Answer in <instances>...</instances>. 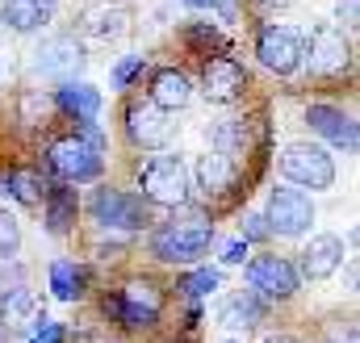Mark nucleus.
I'll list each match as a JSON object with an SVG mask.
<instances>
[{"label": "nucleus", "instance_id": "nucleus-1", "mask_svg": "<svg viewBox=\"0 0 360 343\" xmlns=\"http://www.w3.org/2000/svg\"><path fill=\"white\" fill-rule=\"evenodd\" d=\"M214 247V226L205 218H184V222H168L151 235V256L164 264H193Z\"/></svg>", "mask_w": 360, "mask_h": 343}, {"label": "nucleus", "instance_id": "nucleus-2", "mask_svg": "<svg viewBox=\"0 0 360 343\" xmlns=\"http://www.w3.org/2000/svg\"><path fill=\"white\" fill-rule=\"evenodd\" d=\"M302 63L310 76H340L352 63V42L340 25H314L310 38H302Z\"/></svg>", "mask_w": 360, "mask_h": 343}, {"label": "nucleus", "instance_id": "nucleus-3", "mask_svg": "<svg viewBox=\"0 0 360 343\" xmlns=\"http://www.w3.org/2000/svg\"><path fill=\"white\" fill-rule=\"evenodd\" d=\"M281 172H285L289 184L310 188V193H323V188L335 184V160H331L323 147H314V143H293V147H285V151H281Z\"/></svg>", "mask_w": 360, "mask_h": 343}, {"label": "nucleus", "instance_id": "nucleus-4", "mask_svg": "<svg viewBox=\"0 0 360 343\" xmlns=\"http://www.w3.org/2000/svg\"><path fill=\"white\" fill-rule=\"evenodd\" d=\"M264 222H269L272 235L297 239L314 226V201L293 184H276L269 193V205H264Z\"/></svg>", "mask_w": 360, "mask_h": 343}, {"label": "nucleus", "instance_id": "nucleus-5", "mask_svg": "<svg viewBox=\"0 0 360 343\" xmlns=\"http://www.w3.org/2000/svg\"><path fill=\"white\" fill-rule=\"evenodd\" d=\"M139 188H143V201H151V205H184L188 201V168L176 155L147 160L139 168Z\"/></svg>", "mask_w": 360, "mask_h": 343}, {"label": "nucleus", "instance_id": "nucleus-6", "mask_svg": "<svg viewBox=\"0 0 360 343\" xmlns=\"http://www.w3.org/2000/svg\"><path fill=\"white\" fill-rule=\"evenodd\" d=\"M46 168L55 176H63L68 184H84V180L101 176V151L84 134H63L46 147Z\"/></svg>", "mask_w": 360, "mask_h": 343}, {"label": "nucleus", "instance_id": "nucleus-7", "mask_svg": "<svg viewBox=\"0 0 360 343\" xmlns=\"http://www.w3.org/2000/svg\"><path fill=\"white\" fill-rule=\"evenodd\" d=\"M164 310V297L151 280H130L122 293L105 297V314L122 327H155Z\"/></svg>", "mask_w": 360, "mask_h": 343}, {"label": "nucleus", "instance_id": "nucleus-8", "mask_svg": "<svg viewBox=\"0 0 360 343\" xmlns=\"http://www.w3.org/2000/svg\"><path fill=\"white\" fill-rule=\"evenodd\" d=\"M89 214L105 231H143L147 226V201L122 188H96L89 201Z\"/></svg>", "mask_w": 360, "mask_h": 343}, {"label": "nucleus", "instance_id": "nucleus-9", "mask_svg": "<svg viewBox=\"0 0 360 343\" xmlns=\"http://www.w3.org/2000/svg\"><path fill=\"white\" fill-rule=\"evenodd\" d=\"M126 134H130L134 147H143V151H160V147L172 143L176 126H172L168 109H160L155 101H134V105L126 109Z\"/></svg>", "mask_w": 360, "mask_h": 343}, {"label": "nucleus", "instance_id": "nucleus-10", "mask_svg": "<svg viewBox=\"0 0 360 343\" xmlns=\"http://www.w3.org/2000/svg\"><path fill=\"white\" fill-rule=\"evenodd\" d=\"M84 67V46L76 34H51L38 51H34V76L46 80H72Z\"/></svg>", "mask_w": 360, "mask_h": 343}, {"label": "nucleus", "instance_id": "nucleus-11", "mask_svg": "<svg viewBox=\"0 0 360 343\" xmlns=\"http://www.w3.org/2000/svg\"><path fill=\"white\" fill-rule=\"evenodd\" d=\"M256 59L276 76H293L302 67V34L289 25H264L256 38Z\"/></svg>", "mask_w": 360, "mask_h": 343}, {"label": "nucleus", "instance_id": "nucleus-12", "mask_svg": "<svg viewBox=\"0 0 360 343\" xmlns=\"http://www.w3.org/2000/svg\"><path fill=\"white\" fill-rule=\"evenodd\" d=\"M76 30L96 42H113L130 30V8H126V0H89L76 17Z\"/></svg>", "mask_w": 360, "mask_h": 343}, {"label": "nucleus", "instance_id": "nucleus-13", "mask_svg": "<svg viewBox=\"0 0 360 343\" xmlns=\"http://www.w3.org/2000/svg\"><path fill=\"white\" fill-rule=\"evenodd\" d=\"M248 280H252V289L256 293H264L272 302H285V297H293L297 293V268L289 264V259L281 256H256L248 264Z\"/></svg>", "mask_w": 360, "mask_h": 343}, {"label": "nucleus", "instance_id": "nucleus-14", "mask_svg": "<svg viewBox=\"0 0 360 343\" xmlns=\"http://www.w3.org/2000/svg\"><path fill=\"white\" fill-rule=\"evenodd\" d=\"M243 88H248L243 63H235V59H226V55H218V59L205 63V72H201V92H205L210 105H235V101H243Z\"/></svg>", "mask_w": 360, "mask_h": 343}, {"label": "nucleus", "instance_id": "nucleus-15", "mask_svg": "<svg viewBox=\"0 0 360 343\" xmlns=\"http://www.w3.org/2000/svg\"><path fill=\"white\" fill-rule=\"evenodd\" d=\"M306 126H310L314 134H323L327 143L344 147V151H356L360 147L356 122H352L344 109H335V105H310V109H306Z\"/></svg>", "mask_w": 360, "mask_h": 343}, {"label": "nucleus", "instance_id": "nucleus-16", "mask_svg": "<svg viewBox=\"0 0 360 343\" xmlns=\"http://www.w3.org/2000/svg\"><path fill=\"white\" fill-rule=\"evenodd\" d=\"M344 268V239L340 235H314L302 252V272L306 280H327Z\"/></svg>", "mask_w": 360, "mask_h": 343}, {"label": "nucleus", "instance_id": "nucleus-17", "mask_svg": "<svg viewBox=\"0 0 360 343\" xmlns=\"http://www.w3.org/2000/svg\"><path fill=\"white\" fill-rule=\"evenodd\" d=\"M55 8H59V0H4L0 21L8 30H17V34H34V30L51 25Z\"/></svg>", "mask_w": 360, "mask_h": 343}, {"label": "nucleus", "instance_id": "nucleus-18", "mask_svg": "<svg viewBox=\"0 0 360 343\" xmlns=\"http://www.w3.org/2000/svg\"><path fill=\"white\" fill-rule=\"evenodd\" d=\"M264 323V302H260V293H231L226 302H222V310H218V327H226V331H252V327H260Z\"/></svg>", "mask_w": 360, "mask_h": 343}, {"label": "nucleus", "instance_id": "nucleus-19", "mask_svg": "<svg viewBox=\"0 0 360 343\" xmlns=\"http://www.w3.org/2000/svg\"><path fill=\"white\" fill-rule=\"evenodd\" d=\"M235 180H239V168H235V160H231V155L210 151V155H201V160H197V184H201V193H205V197H222V193H231V188H235Z\"/></svg>", "mask_w": 360, "mask_h": 343}, {"label": "nucleus", "instance_id": "nucleus-20", "mask_svg": "<svg viewBox=\"0 0 360 343\" xmlns=\"http://www.w3.org/2000/svg\"><path fill=\"white\" fill-rule=\"evenodd\" d=\"M151 101L160 105V109H184L188 101H193V84H188V76L176 72V67H160L155 76H151Z\"/></svg>", "mask_w": 360, "mask_h": 343}, {"label": "nucleus", "instance_id": "nucleus-21", "mask_svg": "<svg viewBox=\"0 0 360 343\" xmlns=\"http://www.w3.org/2000/svg\"><path fill=\"white\" fill-rule=\"evenodd\" d=\"M34 318H38V297L25 285H13V289L0 293V327L4 331H21Z\"/></svg>", "mask_w": 360, "mask_h": 343}, {"label": "nucleus", "instance_id": "nucleus-22", "mask_svg": "<svg viewBox=\"0 0 360 343\" xmlns=\"http://www.w3.org/2000/svg\"><path fill=\"white\" fill-rule=\"evenodd\" d=\"M59 109H63L68 117H76L80 126H89V122H96V113H101V92L92 84L63 80V88H59Z\"/></svg>", "mask_w": 360, "mask_h": 343}, {"label": "nucleus", "instance_id": "nucleus-23", "mask_svg": "<svg viewBox=\"0 0 360 343\" xmlns=\"http://www.w3.org/2000/svg\"><path fill=\"white\" fill-rule=\"evenodd\" d=\"M46 226H51V235H68L72 226H76V214H80V205H76V193L72 188H46Z\"/></svg>", "mask_w": 360, "mask_h": 343}, {"label": "nucleus", "instance_id": "nucleus-24", "mask_svg": "<svg viewBox=\"0 0 360 343\" xmlns=\"http://www.w3.org/2000/svg\"><path fill=\"white\" fill-rule=\"evenodd\" d=\"M84 268H76L72 259H55L51 264V293L59 302H80L84 297Z\"/></svg>", "mask_w": 360, "mask_h": 343}, {"label": "nucleus", "instance_id": "nucleus-25", "mask_svg": "<svg viewBox=\"0 0 360 343\" xmlns=\"http://www.w3.org/2000/svg\"><path fill=\"white\" fill-rule=\"evenodd\" d=\"M0 188H8L21 205H34V209L46 201V180L38 172H8V176H0Z\"/></svg>", "mask_w": 360, "mask_h": 343}, {"label": "nucleus", "instance_id": "nucleus-26", "mask_svg": "<svg viewBox=\"0 0 360 343\" xmlns=\"http://www.w3.org/2000/svg\"><path fill=\"white\" fill-rule=\"evenodd\" d=\"M243 147H248V126H243V122H222V126L214 130V151L235 155V151H243Z\"/></svg>", "mask_w": 360, "mask_h": 343}, {"label": "nucleus", "instance_id": "nucleus-27", "mask_svg": "<svg viewBox=\"0 0 360 343\" xmlns=\"http://www.w3.org/2000/svg\"><path fill=\"white\" fill-rule=\"evenodd\" d=\"M17 247H21V222L0 205V259H8Z\"/></svg>", "mask_w": 360, "mask_h": 343}, {"label": "nucleus", "instance_id": "nucleus-28", "mask_svg": "<svg viewBox=\"0 0 360 343\" xmlns=\"http://www.w3.org/2000/svg\"><path fill=\"white\" fill-rule=\"evenodd\" d=\"M214 289H218V272H214V268H197V272L184 280V293H188L193 302H197V297H210Z\"/></svg>", "mask_w": 360, "mask_h": 343}, {"label": "nucleus", "instance_id": "nucleus-29", "mask_svg": "<svg viewBox=\"0 0 360 343\" xmlns=\"http://www.w3.org/2000/svg\"><path fill=\"white\" fill-rule=\"evenodd\" d=\"M139 72H143V59H139V55L122 59V63L113 67V88H126L130 80H134V76H139Z\"/></svg>", "mask_w": 360, "mask_h": 343}, {"label": "nucleus", "instance_id": "nucleus-30", "mask_svg": "<svg viewBox=\"0 0 360 343\" xmlns=\"http://www.w3.org/2000/svg\"><path fill=\"white\" fill-rule=\"evenodd\" d=\"M30 343H63V323H42Z\"/></svg>", "mask_w": 360, "mask_h": 343}, {"label": "nucleus", "instance_id": "nucleus-31", "mask_svg": "<svg viewBox=\"0 0 360 343\" xmlns=\"http://www.w3.org/2000/svg\"><path fill=\"white\" fill-rule=\"evenodd\" d=\"M272 231H269V222L260 218V214H252L248 218V226H243V239H269Z\"/></svg>", "mask_w": 360, "mask_h": 343}, {"label": "nucleus", "instance_id": "nucleus-32", "mask_svg": "<svg viewBox=\"0 0 360 343\" xmlns=\"http://www.w3.org/2000/svg\"><path fill=\"white\" fill-rule=\"evenodd\" d=\"M222 259H226V264H243V259H248V239L226 243V247H222Z\"/></svg>", "mask_w": 360, "mask_h": 343}, {"label": "nucleus", "instance_id": "nucleus-33", "mask_svg": "<svg viewBox=\"0 0 360 343\" xmlns=\"http://www.w3.org/2000/svg\"><path fill=\"white\" fill-rule=\"evenodd\" d=\"M335 8H340V17H344V25H356L360 13H356V0H335Z\"/></svg>", "mask_w": 360, "mask_h": 343}, {"label": "nucleus", "instance_id": "nucleus-34", "mask_svg": "<svg viewBox=\"0 0 360 343\" xmlns=\"http://www.w3.org/2000/svg\"><path fill=\"white\" fill-rule=\"evenodd\" d=\"M188 4H193V8H222L226 17L235 13V0H188Z\"/></svg>", "mask_w": 360, "mask_h": 343}, {"label": "nucleus", "instance_id": "nucleus-35", "mask_svg": "<svg viewBox=\"0 0 360 343\" xmlns=\"http://www.w3.org/2000/svg\"><path fill=\"white\" fill-rule=\"evenodd\" d=\"M264 343H297V339H293V335H269Z\"/></svg>", "mask_w": 360, "mask_h": 343}, {"label": "nucleus", "instance_id": "nucleus-36", "mask_svg": "<svg viewBox=\"0 0 360 343\" xmlns=\"http://www.w3.org/2000/svg\"><path fill=\"white\" fill-rule=\"evenodd\" d=\"M260 4H264V8H285L289 0H260Z\"/></svg>", "mask_w": 360, "mask_h": 343}, {"label": "nucleus", "instance_id": "nucleus-37", "mask_svg": "<svg viewBox=\"0 0 360 343\" xmlns=\"http://www.w3.org/2000/svg\"><path fill=\"white\" fill-rule=\"evenodd\" d=\"M226 343H239V339H226Z\"/></svg>", "mask_w": 360, "mask_h": 343}]
</instances>
